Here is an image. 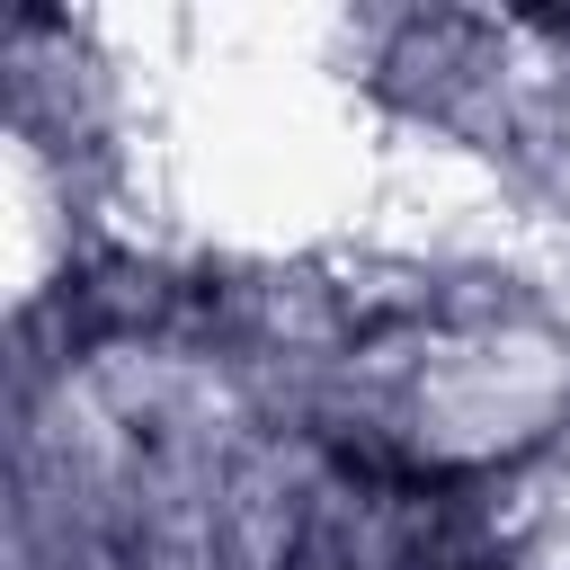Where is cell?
<instances>
[{"mask_svg": "<svg viewBox=\"0 0 570 570\" xmlns=\"http://www.w3.org/2000/svg\"><path fill=\"white\" fill-rule=\"evenodd\" d=\"M285 570H499V561L445 490H428L419 472L365 463L303 517Z\"/></svg>", "mask_w": 570, "mask_h": 570, "instance_id": "1", "label": "cell"}]
</instances>
